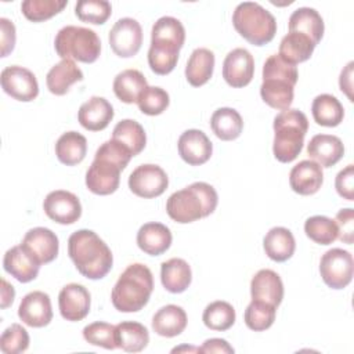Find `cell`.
Instances as JSON below:
<instances>
[{
	"mask_svg": "<svg viewBox=\"0 0 354 354\" xmlns=\"http://www.w3.org/2000/svg\"><path fill=\"white\" fill-rule=\"evenodd\" d=\"M250 296L252 300L278 307L283 299V283L281 277L268 268L257 271L250 281Z\"/></svg>",
	"mask_w": 354,
	"mask_h": 354,
	"instance_id": "d6986e66",
	"label": "cell"
},
{
	"mask_svg": "<svg viewBox=\"0 0 354 354\" xmlns=\"http://www.w3.org/2000/svg\"><path fill=\"white\" fill-rule=\"evenodd\" d=\"M21 245L40 266L55 260L59 250L58 236L46 227H35L29 230Z\"/></svg>",
	"mask_w": 354,
	"mask_h": 354,
	"instance_id": "9a60e30c",
	"label": "cell"
},
{
	"mask_svg": "<svg viewBox=\"0 0 354 354\" xmlns=\"http://www.w3.org/2000/svg\"><path fill=\"white\" fill-rule=\"evenodd\" d=\"M210 127L220 140L232 141L241 136L243 120L236 109L224 106L213 112L210 118Z\"/></svg>",
	"mask_w": 354,
	"mask_h": 354,
	"instance_id": "d590c367",
	"label": "cell"
},
{
	"mask_svg": "<svg viewBox=\"0 0 354 354\" xmlns=\"http://www.w3.org/2000/svg\"><path fill=\"white\" fill-rule=\"evenodd\" d=\"M254 75L253 55L242 47L231 50L223 62V77L234 88L248 86Z\"/></svg>",
	"mask_w": 354,
	"mask_h": 354,
	"instance_id": "5bb4252c",
	"label": "cell"
},
{
	"mask_svg": "<svg viewBox=\"0 0 354 354\" xmlns=\"http://www.w3.org/2000/svg\"><path fill=\"white\" fill-rule=\"evenodd\" d=\"M171 241L173 236L169 227L156 221L145 223L137 232L138 248L149 256H159L165 253L170 248Z\"/></svg>",
	"mask_w": 354,
	"mask_h": 354,
	"instance_id": "cb8c5ba5",
	"label": "cell"
},
{
	"mask_svg": "<svg viewBox=\"0 0 354 354\" xmlns=\"http://www.w3.org/2000/svg\"><path fill=\"white\" fill-rule=\"evenodd\" d=\"M160 281L170 293H183L192 281V271L184 259L173 257L160 266Z\"/></svg>",
	"mask_w": 354,
	"mask_h": 354,
	"instance_id": "f1b7e54d",
	"label": "cell"
},
{
	"mask_svg": "<svg viewBox=\"0 0 354 354\" xmlns=\"http://www.w3.org/2000/svg\"><path fill=\"white\" fill-rule=\"evenodd\" d=\"M133 153L122 142L111 138L95 151L94 160L86 171V187L95 195H109L119 188L120 171Z\"/></svg>",
	"mask_w": 354,
	"mask_h": 354,
	"instance_id": "6da1fadb",
	"label": "cell"
},
{
	"mask_svg": "<svg viewBox=\"0 0 354 354\" xmlns=\"http://www.w3.org/2000/svg\"><path fill=\"white\" fill-rule=\"evenodd\" d=\"M112 138L129 148L133 156L138 155L147 144V134L144 127L133 119H123L118 122L113 127Z\"/></svg>",
	"mask_w": 354,
	"mask_h": 354,
	"instance_id": "74e56055",
	"label": "cell"
},
{
	"mask_svg": "<svg viewBox=\"0 0 354 354\" xmlns=\"http://www.w3.org/2000/svg\"><path fill=\"white\" fill-rule=\"evenodd\" d=\"M109 46L120 58L134 57L142 44V29L137 19L124 17L118 19L109 30Z\"/></svg>",
	"mask_w": 354,
	"mask_h": 354,
	"instance_id": "30bf717a",
	"label": "cell"
},
{
	"mask_svg": "<svg viewBox=\"0 0 354 354\" xmlns=\"http://www.w3.org/2000/svg\"><path fill=\"white\" fill-rule=\"evenodd\" d=\"M14 297H15L14 286L3 278L1 279V308H7L10 304H12Z\"/></svg>",
	"mask_w": 354,
	"mask_h": 354,
	"instance_id": "db71d44e",
	"label": "cell"
},
{
	"mask_svg": "<svg viewBox=\"0 0 354 354\" xmlns=\"http://www.w3.org/2000/svg\"><path fill=\"white\" fill-rule=\"evenodd\" d=\"M315 48V43L306 35L297 32H289L279 43L278 55L289 64H300L307 61Z\"/></svg>",
	"mask_w": 354,
	"mask_h": 354,
	"instance_id": "d6a6232c",
	"label": "cell"
},
{
	"mask_svg": "<svg viewBox=\"0 0 354 354\" xmlns=\"http://www.w3.org/2000/svg\"><path fill=\"white\" fill-rule=\"evenodd\" d=\"M263 248L266 254L271 260L277 263L286 261L295 253V249H296L295 236L285 227H274L266 234L263 239Z\"/></svg>",
	"mask_w": 354,
	"mask_h": 354,
	"instance_id": "4dcf8cb0",
	"label": "cell"
},
{
	"mask_svg": "<svg viewBox=\"0 0 354 354\" xmlns=\"http://www.w3.org/2000/svg\"><path fill=\"white\" fill-rule=\"evenodd\" d=\"M68 254L76 270L88 279H101L112 268L108 245L91 230H77L68 239Z\"/></svg>",
	"mask_w": 354,
	"mask_h": 354,
	"instance_id": "7a4b0ae2",
	"label": "cell"
},
{
	"mask_svg": "<svg viewBox=\"0 0 354 354\" xmlns=\"http://www.w3.org/2000/svg\"><path fill=\"white\" fill-rule=\"evenodd\" d=\"M177 148L181 159L191 166H201L206 163L213 153L212 141L202 130L198 129L185 130L178 138Z\"/></svg>",
	"mask_w": 354,
	"mask_h": 354,
	"instance_id": "ac0fdd59",
	"label": "cell"
},
{
	"mask_svg": "<svg viewBox=\"0 0 354 354\" xmlns=\"http://www.w3.org/2000/svg\"><path fill=\"white\" fill-rule=\"evenodd\" d=\"M66 4V0H25L21 4V11L26 19L41 22L61 12Z\"/></svg>",
	"mask_w": 354,
	"mask_h": 354,
	"instance_id": "b9f144b4",
	"label": "cell"
},
{
	"mask_svg": "<svg viewBox=\"0 0 354 354\" xmlns=\"http://www.w3.org/2000/svg\"><path fill=\"white\" fill-rule=\"evenodd\" d=\"M297 79L299 73L296 65L286 62L278 54L270 55L263 65V83L260 86L261 100L274 109H289L293 102V88Z\"/></svg>",
	"mask_w": 354,
	"mask_h": 354,
	"instance_id": "277c9868",
	"label": "cell"
},
{
	"mask_svg": "<svg viewBox=\"0 0 354 354\" xmlns=\"http://www.w3.org/2000/svg\"><path fill=\"white\" fill-rule=\"evenodd\" d=\"M198 351L199 353V347L198 348H195V347H187V346H183V347H176V348H173L171 351L173 353H177V351Z\"/></svg>",
	"mask_w": 354,
	"mask_h": 354,
	"instance_id": "11a10c76",
	"label": "cell"
},
{
	"mask_svg": "<svg viewBox=\"0 0 354 354\" xmlns=\"http://www.w3.org/2000/svg\"><path fill=\"white\" fill-rule=\"evenodd\" d=\"M90 292L80 283L65 285L58 295L61 317L66 321H82L90 311Z\"/></svg>",
	"mask_w": 354,
	"mask_h": 354,
	"instance_id": "e0dca14e",
	"label": "cell"
},
{
	"mask_svg": "<svg viewBox=\"0 0 354 354\" xmlns=\"http://www.w3.org/2000/svg\"><path fill=\"white\" fill-rule=\"evenodd\" d=\"M188 318L183 307L167 304L160 307L152 317V329L163 337H174L184 332Z\"/></svg>",
	"mask_w": 354,
	"mask_h": 354,
	"instance_id": "d4e9b609",
	"label": "cell"
},
{
	"mask_svg": "<svg viewBox=\"0 0 354 354\" xmlns=\"http://www.w3.org/2000/svg\"><path fill=\"white\" fill-rule=\"evenodd\" d=\"M44 213L48 218L58 224H73L82 216V205L79 198L65 189L51 191L43 202Z\"/></svg>",
	"mask_w": 354,
	"mask_h": 354,
	"instance_id": "4fadbf2b",
	"label": "cell"
},
{
	"mask_svg": "<svg viewBox=\"0 0 354 354\" xmlns=\"http://www.w3.org/2000/svg\"><path fill=\"white\" fill-rule=\"evenodd\" d=\"M335 188L337 194L347 199L354 201V166L347 165L343 170H340L335 178Z\"/></svg>",
	"mask_w": 354,
	"mask_h": 354,
	"instance_id": "681fc988",
	"label": "cell"
},
{
	"mask_svg": "<svg viewBox=\"0 0 354 354\" xmlns=\"http://www.w3.org/2000/svg\"><path fill=\"white\" fill-rule=\"evenodd\" d=\"M87 153V140L77 131L64 133L55 142V155L66 166L80 163Z\"/></svg>",
	"mask_w": 354,
	"mask_h": 354,
	"instance_id": "8d00e7d4",
	"label": "cell"
},
{
	"mask_svg": "<svg viewBox=\"0 0 354 354\" xmlns=\"http://www.w3.org/2000/svg\"><path fill=\"white\" fill-rule=\"evenodd\" d=\"M147 87V79L137 69H124L113 80V93L124 104L137 102Z\"/></svg>",
	"mask_w": 354,
	"mask_h": 354,
	"instance_id": "836d02e7",
	"label": "cell"
},
{
	"mask_svg": "<svg viewBox=\"0 0 354 354\" xmlns=\"http://www.w3.org/2000/svg\"><path fill=\"white\" fill-rule=\"evenodd\" d=\"M232 25L235 30L253 46L270 43L277 33L274 15L254 1H243L235 7Z\"/></svg>",
	"mask_w": 354,
	"mask_h": 354,
	"instance_id": "52a82bcc",
	"label": "cell"
},
{
	"mask_svg": "<svg viewBox=\"0 0 354 354\" xmlns=\"http://www.w3.org/2000/svg\"><path fill=\"white\" fill-rule=\"evenodd\" d=\"M214 69V54L209 48L199 47L195 48L185 66L187 82L194 87H201L207 83L213 75Z\"/></svg>",
	"mask_w": 354,
	"mask_h": 354,
	"instance_id": "1f68e13d",
	"label": "cell"
},
{
	"mask_svg": "<svg viewBox=\"0 0 354 354\" xmlns=\"http://www.w3.org/2000/svg\"><path fill=\"white\" fill-rule=\"evenodd\" d=\"M153 290L151 270L141 263L130 264L116 281L111 300L120 313H137L147 306Z\"/></svg>",
	"mask_w": 354,
	"mask_h": 354,
	"instance_id": "5b68a950",
	"label": "cell"
},
{
	"mask_svg": "<svg viewBox=\"0 0 354 354\" xmlns=\"http://www.w3.org/2000/svg\"><path fill=\"white\" fill-rule=\"evenodd\" d=\"M311 113L317 124L336 127L344 118V108L332 94H319L313 100Z\"/></svg>",
	"mask_w": 354,
	"mask_h": 354,
	"instance_id": "e575fe53",
	"label": "cell"
},
{
	"mask_svg": "<svg viewBox=\"0 0 354 354\" xmlns=\"http://www.w3.org/2000/svg\"><path fill=\"white\" fill-rule=\"evenodd\" d=\"M353 65L354 62L350 61L346 65V68L340 72V77H339L340 90L347 95L350 101H353Z\"/></svg>",
	"mask_w": 354,
	"mask_h": 354,
	"instance_id": "f5cc1de1",
	"label": "cell"
},
{
	"mask_svg": "<svg viewBox=\"0 0 354 354\" xmlns=\"http://www.w3.org/2000/svg\"><path fill=\"white\" fill-rule=\"evenodd\" d=\"M275 314L277 307L259 300H252L245 310L243 319L249 329L254 332H263L274 324Z\"/></svg>",
	"mask_w": 354,
	"mask_h": 354,
	"instance_id": "60d3db41",
	"label": "cell"
},
{
	"mask_svg": "<svg viewBox=\"0 0 354 354\" xmlns=\"http://www.w3.org/2000/svg\"><path fill=\"white\" fill-rule=\"evenodd\" d=\"M306 235L319 245H330L337 239L335 220L326 216H311L304 223Z\"/></svg>",
	"mask_w": 354,
	"mask_h": 354,
	"instance_id": "ab89813d",
	"label": "cell"
},
{
	"mask_svg": "<svg viewBox=\"0 0 354 354\" xmlns=\"http://www.w3.org/2000/svg\"><path fill=\"white\" fill-rule=\"evenodd\" d=\"M354 263L348 250L333 248L325 252L319 261L322 281L332 289H343L353 279Z\"/></svg>",
	"mask_w": 354,
	"mask_h": 354,
	"instance_id": "9c48e42d",
	"label": "cell"
},
{
	"mask_svg": "<svg viewBox=\"0 0 354 354\" xmlns=\"http://www.w3.org/2000/svg\"><path fill=\"white\" fill-rule=\"evenodd\" d=\"M185 29L174 17H160L152 26L151 44L178 50L184 46Z\"/></svg>",
	"mask_w": 354,
	"mask_h": 354,
	"instance_id": "4316f807",
	"label": "cell"
},
{
	"mask_svg": "<svg viewBox=\"0 0 354 354\" xmlns=\"http://www.w3.org/2000/svg\"><path fill=\"white\" fill-rule=\"evenodd\" d=\"M3 267L6 272L22 283L33 281L40 270V264L24 249L22 245L12 246L6 252Z\"/></svg>",
	"mask_w": 354,
	"mask_h": 354,
	"instance_id": "603a6c76",
	"label": "cell"
},
{
	"mask_svg": "<svg viewBox=\"0 0 354 354\" xmlns=\"http://www.w3.org/2000/svg\"><path fill=\"white\" fill-rule=\"evenodd\" d=\"M324 19L321 14L311 7H299L289 17V32H297L310 37L315 46L324 36Z\"/></svg>",
	"mask_w": 354,
	"mask_h": 354,
	"instance_id": "83f0119b",
	"label": "cell"
},
{
	"mask_svg": "<svg viewBox=\"0 0 354 354\" xmlns=\"http://www.w3.org/2000/svg\"><path fill=\"white\" fill-rule=\"evenodd\" d=\"M170 104V97L166 90L158 86H148L137 100L140 111L149 116L160 115Z\"/></svg>",
	"mask_w": 354,
	"mask_h": 354,
	"instance_id": "ee69618b",
	"label": "cell"
},
{
	"mask_svg": "<svg viewBox=\"0 0 354 354\" xmlns=\"http://www.w3.org/2000/svg\"><path fill=\"white\" fill-rule=\"evenodd\" d=\"M337 227V238L347 245L354 242V209H340L335 218Z\"/></svg>",
	"mask_w": 354,
	"mask_h": 354,
	"instance_id": "c3c4849f",
	"label": "cell"
},
{
	"mask_svg": "<svg viewBox=\"0 0 354 354\" xmlns=\"http://www.w3.org/2000/svg\"><path fill=\"white\" fill-rule=\"evenodd\" d=\"M83 337L87 343L93 346H100L106 350H115V325L104 321H97L88 324L83 328Z\"/></svg>",
	"mask_w": 354,
	"mask_h": 354,
	"instance_id": "bcb514c9",
	"label": "cell"
},
{
	"mask_svg": "<svg viewBox=\"0 0 354 354\" xmlns=\"http://www.w3.org/2000/svg\"><path fill=\"white\" fill-rule=\"evenodd\" d=\"M19 319L32 328H43L53 319V307L50 296L41 290H33L25 295L18 307Z\"/></svg>",
	"mask_w": 354,
	"mask_h": 354,
	"instance_id": "2e32d148",
	"label": "cell"
},
{
	"mask_svg": "<svg viewBox=\"0 0 354 354\" xmlns=\"http://www.w3.org/2000/svg\"><path fill=\"white\" fill-rule=\"evenodd\" d=\"M236 314L234 307L224 300H216L207 304L202 314V321L212 330H228L235 322Z\"/></svg>",
	"mask_w": 354,
	"mask_h": 354,
	"instance_id": "f35d334b",
	"label": "cell"
},
{
	"mask_svg": "<svg viewBox=\"0 0 354 354\" xmlns=\"http://www.w3.org/2000/svg\"><path fill=\"white\" fill-rule=\"evenodd\" d=\"M199 353H234L232 346L228 344L227 340L220 337H213L205 340L202 347H199Z\"/></svg>",
	"mask_w": 354,
	"mask_h": 354,
	"instance_id": "816d5d0a",
	"label": "cell"
},
{
	"mask_svg": "<svg viewBox=\"0 0 354 354\" xmlns=\"http://www.w3.org/2000/svg\"><path fill=\"white\" fill-rule=\"evenodd\" d=\"M76 17L88 24L102 25L112 14V6L106 0H80L75 6Z\"/></svg>",
	"mask_w": 354,
	"mask_h": 354,
	"instance_id": "7bdbcfd3",
	"label": "cell"
},
{
	"mask_svg": "<svg viewBox=\"0 0 354 354\" xmlns=\"http://www.w3.org/2000/svg\"><path fill=\"white\" fill-rule=\"evenodd\" d=\"M15 26L7 18H0V43H1V57H7L15 47Z\"/></svg>",
	"mask_w": 354,
	"mask_h": 354,
	"instance_id": "f907efd6",
	"label": "cell"
},
{
	"mask_svg": "<svg viewBox=\"0 0 354 354\" xmlns=\"http://www.w3.org/2000/svg\"><path fill=\"white\" fill-rule=\"evenodd\" d=\"M324 183L322 167L314 160H301L289 173L290 188L299 195H313L318 192Z\"/></svg>",
	"mask_w": 354,
	"mask_h": 354,
	"instance_id": "44dd1931",
	"label": "cell"
},
{
	"mask_svg": "<svg viewBox=\"0 0 354 354\" xmlns=\"http://www.w3.org/2000/svg\"><path fill=\"white\" fill-rule=\"evenodd\" d=\"M82 80L83 72L73 59H61L48 71L46 76L47 88L55 95L66 94L73 83Z\"/></svg>",
	"mask_w": 354,
	"mask_h": 354,
	"instance_id": "484cf974",
	"label": "cell"
},
{
	"mask_svg": "<svg viewBox=\"0 0 354 354\" xmlns=\"http://www.w3.org/2000/svg\"><path fill=\"white\" fill-rule=\"evenodd\" d=\"M54 48L62 59H76L79 62L93 64L100 57L101 40L93 29L66 25L58 30L54 40Z\"/></svg>",
	"mask_w": 354,
	"mask_h": 354,
	"instance_id": "ba28073f",
	"label": "cell"
},
{
	"mask_svg": "<svg viewBox=\"0 0 354 354\" xmlns=\"http://www.w3.org/2000/svg\"><path fill=\"white\" fill-rule=\"evenodd\" d=\"M307 155L321 167H332L343 158L344 145L336 136L317 134L307 145Z\"/></svg>",
	"mask_w": 354,
	"mask_h": 354,
	"instance_id": "7402d4cb",
	"label": "cell"
},
{
	"mask_svg": "<svg viewBox=\"0 0 354 354\" xmlns=\"http://www.w3.org/2000/svg\"><path fill=\"white\" fill-rule=\"evenodd\" d=\"M218 203L216 189L203 181L173 192L166 202V212L171 220L188 224L212 214Z\"/></svg>",
	"mask_w": 354,
	"mask_h": 354,
	"instance_id": "3957f363",
	"label": "cell"
},
{
	"mask_svg": "<svg viewBox=\"0 0 354 354\" xmlns=\"http://www.w3.org/2000/svg\"><path fill=\"white\" fill-rule=\"evenodd\" d=\"M29 347L28 330L19 324H11L0 336V350L4 354H18Z\"/></svg>",
	"mask_w": 354,
	"mask_h": 354,
	"instance_id": "7dc6e473",
	"label": "cell"
},
{
	"mask_svg": "<svg viewBox=\"0 0 354 354\" xmlns=\"http://www.w3.org/2000/svg\"><path fill=\"white\" fill-rule=\"evenodd\" d=\"M272 152L277 160L289 163L303 149L304 137L308 130V119L299 109L281 111L274 118Z\"/></svg>",
	"mask_w": 354,
	"mask_h": 354,
	"instance_id": "8992f818",
	"label": "cell"
},
{
	"mask_svg": "<svg viewBox=\"0 0 354 354\" xmlns=\"http://www.w3.org/2000/svg\"><path fill=\"white\" fill-rule=\"evenodd\" d=\"M0 82L4 93L14 100L29 102L39 95V83L35 73L24 66L11 65L4 68Z\"/></svg>",
	"mask_w": 354,
	"mask_h": 354,
	"instance_id": "7c38bea8",
	"label": "cell"
},
{
	"mask_svg": "<svg viewBox=\"0 0 354 354\" xmlns=\"http://www.w3.org/2000/svg\"><path fill=\"white\" fill-rule=\"evenodd\" d=\"M167 185L169 177L158 165H140L129 176V188L140 198L151 199L160 196L166 191Z\"/></svg>",
	"mask_w": 354,
	"mask_h": 354,
	"instance_id": "8fae6325",
	"label": "cell"
},
{
	"mask_svg": "<svg viewBox=\"0 0 354 354\" xmlns=\"http://www.w3.org/2000/svg\"><path fill=\"white\" fill-rule=\"evenodd\" d=\"M115 343L127 353H140L149 343L148 329L136 321H123L115 325Z\"/></svg>",
	"mask_w": 354,
	"mask_h": 354,
	"instance_id": "f546056e",
	"label": "cell"
},
{
	"mask_svg": "<svg viewBox=\"0 0 354 354\" xmlns=\"http://www.w3.org/2000/svg\"><path fill=\"white\" fill-rule=\"evenodd\" d=\"M178 50L151 44L148 50V65L156 75L170 73L178 61Z\"/></svg>",
	"mask_w": 354,
	"mask_h": 354,
	"instance_id": "f6af8a7d",
	"label": "cell"
},
{
	"mask_svg": "<svg viewBox=\"0 0 354 354\" xmlns=\"http://www.w3.org/2000/svg\"><path fill=\"white\" fill-rule=\"evenodd\" d=\"M113 115V106L106 98L93 95L90 100L80 105L77 120L86 130L101 131L111 123Z\"/></svg>",
	"mask_w": 354,
	"mask_h": 354,
	"instance_id": "ffe728a7",
	"label": "cell"
}]
</instances>
